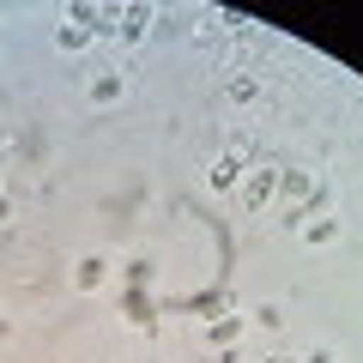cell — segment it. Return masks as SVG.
<instances>
[{"label": "cell", "instance_id": "cell-17", "mask_svg": "<svg viewBox=\"0 0 363 363\" xmlns=\"http://www.w3.org/2000/svg\"><path fill=\"white\" fill-rule=\"evenodd\" d=\"M0 339H6V321H0Z\"/></svg>", "mask_w": 363, "mask_h": 363}, {"label": "cell", "instance_id": "cell-2", "mask_svg": "<svg viewBox=\"0 0 363 363\" xmlns=\"http://www.w3.org/2000/svg\"><path fill=\"white\" fill-rule=\"evenodd\" d=\"M242 164H248V145H230L224 157H212V164H206V188H212V194L242 188Z\"/></svg>", "mask_w": 363, "mask_h": 363}, {"label": "cell", "instance_id": "cell-14", "mask_svg": "<svg viewBox=\"0 0 363 363\" xmlns=\"http://www.w3.org/2000/svg\"><path fill=\"white\" fill-rule=\"evenodd\" d=\"M206 363H242V357H236V351H212Z\"/></svg>", "mask_w": 363, "mask_h": 363}, {"label": "cell", "instance_id": "cell-4", "mask_svg": "<svg viewBox=\"0 0 363 363\" xmlns=\"http://www.w3.org/2000/svg\"><path fill=\"white\" fill-rule=\"evenodd\" d=\"M236 339H242V309H230V315H218V321H206V345H212V351H230Z\"/></svg>", "mask_w": 363, "mask_h": 363}, {"label": "cell", "instance_id": "cell-15", "mask_svg": "<svg viewBox=\"0 0 363 363\" xmlns=\"http://www.w3.org/2000/svg\"><path fill=\"white\" fill-rule=\"evenodd\" d=\"M260 363H297V357H291V351H272V357H260Z\"/></svg>", "mask_w": 363, "mask_h": 363}, {"label": "cell", "instance_id": "cell-7", "mask_svg": "<svg viewBox=\"0 0 363 363\" xmlns=\"http://www.w3.org/2000/svg\"><path fill=\"white\" fill-rule=\"evenodd\" d=\"M279 194H285L291 206H303V200L315 194V176L309 169H279Z\"/></svg>", "mask_w": 363, "mask_h": 363}, {"label": "cell", "instance_id": "cell-10", "mask_svg": "<svg viewBox=\"0 0 363 363\" xmlns=\"http://www.w3.org/2000/svg\"><path fill=\"white\" fill-rule=\"evenodd\" d=\"M303 242H315V248H321V242H333V236H339V218H333V212H321V218H303Z\"/></svg>", "mask_w": 363, "mask_h": 363}, {"label": "cell", "instance_id": "cell-8", "mask_svg": "<svg viewBox=\"0 0 363 363\" xmlns=\"http://www.w3.org/2000/svg\"><path fill=\"white\" fill-rule=\"evenodd\" d=\"M104 279H109V260L104 255H79V267H73V285L79 291H97Z\"/></svg>", "mask_w": 363, "mask_h": 363}, {"label": "cell", "instance_id": "cell-1", "mask_svg": "<svg viewBox=\"0 0 363 363\" xmlns=\"http://www.w3.org/2000/svg\"><path fill=\"white\" fill-rule=\"evenodd\" d=\"M200 315V321H218V315H230L236 309V297L230 291H194V297H164L157 303V315Z\"/></svg>", "mask_w": 363, "mask_h": 363}, {"label": "cell", "instance_id": "cell-12", "mask_svg": "<svg viewBox=\"0 0 363 363\" xmlns=\"http://www.w3.org/2000/svg\"><path fill=\"white\" fill-rule=\"evenodd\" d=\"M224 97H230V104H255V97H260V85H255L248 73H230V79H224Z\"/></svg>", "mask_w": 363, "mask_h": 363}, {"label": "cell", "instance_id": "cell-13", "mask_svg": "<svg viewBox=\"0 0 363 363\" xmlns=\"http://www.w3.org/2000/svg\"><path fill=\"white\" fill-rule=\"evenodd\" d=\"M303 363H339V357H333V351H327V345H315V351H309V357H303Z\"/></svg>", "mask_w": 363, "mask_h": 363}, {"label": "cell", "instance_id": "cell-9", "mask_svg": "<svg viewBox=\"0 0 363 363\" xmlns=\"http://www.w3.org/2000/svg\"><path fill=\"white\" fill-rule=\"evenodd\" d=\"M55 43H61L67 55H79V49H91V43H97V37H91V30L79 25V18H61V25H55Z\"/></svg>", "mask_w": 363, "mask_h": 363}, {"label": "cell", "instance_id": "cell-6", "mask_svg": "<svg viewBox=\"0 0 363 363\" xmlns=\"http://www.w3.org/2000/svg\"><path fill=\"white\" fill-rule=\"evenodd\" d=\"M121 43H145L152 37V6H121Z\"/></svg>", "mask_w": 363, "mask_h": 363}, {"label": "cell", "instance_id": "cell-5", "mask_svg": "<svg viewBox=\"0 0 363 363\" xmlns=\"http://www.w3.org/2000/svg\"><path fill=\"white\" fill-rule=\"evenodd\" d=\"M121 321H128V327H157V297L128 291V297H121Z\"/></svg>", "mask_w": 363, "mask_h": 363}, {"label": "cell", "instance_id": "cell-16", "mask_svg": "<svg viewBox=\"0 0 363 363\" xmlns=\"http://www.w3.org/2000/svg\"><path fill=\"white\" fill-rule=\"evenodd\" d=\"M6 218H13V206H6V194H0V224H6Z\"/></svg>", "mask_w": 363, "mask_h": 363}, {"label": "cell", "instance_id": "cell-11", "mask_svg": "<svg viewBox=\"0 0 363 363\" xmlns=\"http://www.w3.org/2000/svg\"><path fill=\"white\" fill-rule=\"evenodd\" d=\"M91 104H121V73H97L91 79Z\"/></svg>", "mask_w": 363, "mask_h": 363}, {"label": "cell", "instance_id": "cell-3", "mask_svg": "<svg viewBox=\"0 0 363 363\" xmlns=\"http://www.w3.org/2000/svg\"><path fill=\"white\" fill-rule=\"evenodd\" d=\"M272 194H279V164H255L242 176V212H260Z\"/></svg>", "mask_w": 363, "mask_h": 363}]
</instances>
